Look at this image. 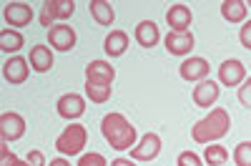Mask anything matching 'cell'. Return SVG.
<instances>
[{"label": "cell", "mask_w": 251, "mask_h": 166, "mask_svg": "<svg viewBox=\"0 0 251 166\" xmlns=\"http://www.w3.org/2000/svg\"><path fill=\"white\" fill-rule=\"evenodd\" d=\"M239 40H241V46H244V48L251 51V20L241 26V30H239Z\"/></svg>", "instance_id": "obj_30"}, {"label": "cell", "mask_w": 251, "mask_h": 166, "mask_svg": "<svg viewBox=\"0 0 251 166\" xmlns=\"http://www.w3.org/2000/svg\"><path fill=\"white\" fill-rule=\"evenodd\" d=\"M30 68L35 73H48L53 68V53L48 46H33L30 48Z\"/></svg>", "instance_id": "obj_19"}, {"label": "cell", "mask_w": 251, "mask_h": 166, "mask_svg": "<svg viewBox=\"0 0 251 166\" xmlns=\"http://www.w3.org/2000/svg\"><path fill=\"white\" fill-rule=\"evenodd\" d=\"M239 103L246 109H251V78H246L239 86Z\"/></svg>", "instance_id": "obj_27"}, {"label": "cell", "mask_w": 251, "mask_h": 166, "mask_svg": "<svg viewBox=\"0 0 251 166\" xmlns=\"http://www.w3.org/2000/svg\"><path fill=\"white\" fill-rule=\"evenodd\" d=\"M111 166H136V164H133L131 159H113Z\"/></svg>", "instance_id": "obj_31"}, {"label": "cell", "mask_w": 251, "mask_h": 166, "mask_svg": "<svg viewBox=\"0 0 251 166\" xmlns=\"http://www.w3.org/2000/svg\"><path fill=\"white\" fill-rule=\"evenodd\" d=\"M86 96H88L93 103H106V101L111 98V86H108V83L86 81Z\"/></svg>", "instance_id": "obj_24"}, {"label": "cell", "mask_w": 251, "mask_h": 166, "mask_svg": "<svg viewBox=\"0 0 251 166\" xmlns=\"http://www.w3.org/2000/svg\"><path fill=\"white\" fill-rule=\"evenodd\" d=\"M48 40H50V46H53L55 51L68 53V51H73V48H75L78 35H75V30H73L71 26L60 23V26H53V28L48 30Z\"/></svg>", "instance_id": "obj_10"}, {"label": "cell", "mask_w": 251, "mask_h": 166, "mask_svg": "<svg viewBox=\"0 0 251 166\" xmlns=\"http://www.w3.org/2000/svg\"><path fill=\"white\" fill-rule=\"evenodd\" d=\"M158 40H161V30L158 26L153 23V20H141V23L136 26V43L146 51H151L158 46Z\"/></svg>", "instance_id": "obj_16"}, {"label": "cell", "mask_w": 251, "mask_h": 166, "mask_svg": "<svg viewBox=\"0 0 251 166\" xmlns=\"http://www.w3.org/2000/svg\"><path fill=\"white\" fill-rule=\"evenodd\" d=\"M100 134L116 151H131L136 146L138 131L123 113H106L100 121Z\"/></svg>", "instance_id": "obj_1"}, {"label": "cell", "mask_w": 251, "mask_h": 166, "mask_svg": "<svg viewBox=\"0 0 251 166\" xmlns=\"http://www.w3.org/2000/svg\"><path fill=\"white\" fill-rule=\"evenodd\" d=\"M208 71H211V66H208V60L201 58V55H194V58H186L183 63L178 66V76L183 81H191V83H201L208 78Z\"/></svg>", "instance_id": "obj_5"}, {"label": "cell", "mask_w": 251, "mask_h": 166, "mask_svg": "<svg viewBox=\"0 0 251 166\" xmlns=\"http://www.w3.org/2000/svg\"><path fill=\"white\" fill-rule=\"evenodd\" d=\"M126 48H128V33H126V30H111L106 35V40H103V51H106L111 58L123 55Z\"/></svg>", "instance_id": "obj_18"}, {"label": "cell", "mask_w": 251, "mask_h": 166, "mask_svg": "<svg viewBox=\"0 0 251 166\" xmlns=\"http://www.w3.org/2000/svg\"><path fill=\"white\" fill-rule=\"evenodd\" d=\"M203 161L208 166H224L228 161V151L226 146H221V143H208V146L203 149Z\"/></svg>", "instance_id": "obj_23"}, {"label": "cell", "mask_w": 251, "mask_h": 166, "mask_svg": "<svg viewBox=\"0 0 251 166\" xmlns=\"http://www.w3.org/2000/svg\"><path fill=\"white\" fill-rule=\"evenodd\" d=\"M234 164L236 166H251V141H241L234 149Z\"/></svg>", "instance_id": "obj_25"}, {"label": "cell", "mask_w": 251, "mask_h": 166, "mask_svg": "<svg viewBox=\"0 0 251 166\" xmlns=\"http://www.w3.org/2000/svg\"><path fill=\"white\" fill-rule=\"evenodd\" d=\"M28 73H30V68H28V60L23 55H13V58H8L5 63H3V78L8 83H13V86L25 83L28 81Z\"/></svg>", "instance_id": "obj_12"}, {"label": "cell", "mask_w": 251, "mask_h": 166, "mask_svg": "<svg viewBox=\"0 0 251 166\" xmlns=\"http://www.w3.org/2000/svg\"><path fill=\"white\" fill-rule=\"evenodd\" d=\"M191 8L183 5V3H176L171 5L169 10H166V23H169L171 33H188V28H191Z\"/></svg>", "instance_id": "obj_9"}, {"label": "cell", "mask_w": 251, "mask_h": 166, "mask_svg": "<svg viewBox=\"0 0 251 166\" xmlns=\"http://www.w3.org/2000/svg\"><path fill=\"white\" fill-rule=\"evenodd\" d=\"M178 166H203V161L199 159V154H194V151H183V154H178V161H176Z\"/></svg>", "instance_id": "obj_28"}, {"label": "cell", "mask_w": 251, "mask_h": 166, "mask_svg": "<svg viewBox=\"0 0 251 166\" xmlns=\"http://www.w3.org/2000/svg\"><path fill=\"white\" fill-rule=\"evenodd\" d=\"M219 96H221V88H219V83H214V81H201V83H196V88H194V93H191V98H194V103L199 109H211L214 103L219 101Z\"/></svg>", "instance_id": "obj_13"}, {"label": "cell", "mask_w": 251, "mask_h": 166, "mask_svg": "<svg viewBox=\"0 0 251 166\" xmlns=\"http://www.w3.org/2000/svg\"><path fill=\"white\" fill-rule=\"evenodd\" d=\"M3 18L10 28H25L33 20V8L28 3H5Z\"/></svg>", "instance_id": "obj_11"}, {"label": "cell", "mask_w": 251, "mask_h": 166, "mask_svg": "<svg viewBox=\"0 0 251 166\" xmlns=\"http://www.w3.org/2000/svg\"><path fill=\"white\" fill-rule=\"evenodd\" d=\"M88 10H91V15L98 26H111L116 20V10H113L111 3H106V0H91Z\"/></svg>", "instance_id": "obj_20"}, {"label": "cell", "mask_w": 251, "mask_h": 166, "mask_svg": "<svg viewBox=\"0 0 251 166\" xmlns=\"http://www.w3.org/2000/svg\"><path fill=\"white\" fill-rule=\"evenodd\" d=\"M23 43H25V40H23V33H20V30H3V33H0V51H3V53H18L20 48H23Z\"/></svg>", "instance_id": "obj_22"}, {"label": "cell", "mask_w": 251, "mask_h": 166, "mask_svg": "<svg viewBox=\"0 0 251 166\" xmlns=\"http://www.w3.org/2000/svg\"><path fill=\"white\" fill-rule=\"evenodd\" d=\"M50 166H71V161H68V159H53Z\"/></svg>", "instance_id": "obj_32"}, {"label": "cell", "mask_w": 251, "mask_h": 166, "mask_svg": "<svg viewBox=\"0 0 251 166\" xmlns=\"http://www.w3.org/2000/svg\"><path fill=\"white\" fill-rule=\"evenodd\" d=\"M55 109H58V113L63 118L73 121V118H80L83 113H86V101H83V96H78V93H66V96L58 98Z\"/></svg>", "instance_id": "obj_14"}, {"label": "cell", "mask_w": 251, "mask_h": 166, "mask_svg": "<svg viewBox=\"0 0 251 166\" xmlns=\"http://www.w3.org/2000/svg\"><path fill=\"white\" fill-rule=\"evenodd\" d=\"M228 129H231V116H228V111H226V109H214L206 118H201V121L194 123L191 138H194L196 143H203V146H208V143L224 138V136L228 134Z\"/></svg>", "instance_id": "obj_2"}, {"label": "cell", "mask_w": 251, "mask_h": 166, "mask_svg": "<svg viewBox=\"0 0 251 166\" xmlns=\"http://www.w3.org/2000/svg\"><path fill=\"white\" fill-rule=\"evenodd\" d=\"M78 166H108V164H106V159H103V154L91 151V154H83L78 159Z\"/></svg>", "instance_id": "obj_26"}, {"label": "cell", "mask_w": 251, "mask_h": 166, "mask_svg": "<svg viewBox=\"0 0 251 166\" xmlns=\"http://www.w3.org/2000/svg\"><path fill=\"white\" fill-rule=\"evenodd\" d=\"M0 136L3 141H18L25 136V118L20 113H13V111H5L0 116Z\"/></svg>", "instance_id": "obj_7"}, {"label": "cell", "mask_w": 251, "mask_h": 166, "mask_svg": "<svg viewBox=\"0 0 251 166\" xmlns=\"http://www.w3.org/2000/svg\"><path fill=\"white\" fill-rule=\"evenodd\" d=\"M246 13H249V8H246L244 0H224L221 3V15L228 23H241L246 18Z\"/></svg>", "instance_id": "obj_21"}, {"label": "cell", "mask_w": 251, "mask_h": 166, "mask_svg": "<svg viewBox=\"0 0 251 166\" xmlns=\"http://www.w3.org/2000/svg\"><path fill=\"white\" fill-rule=\"evenodd\" d=\"M73 10H75L73 0H46V3H43V15H40V23H43V28L50 30L55 18H68V15H73Z\"/></svg>", "instance_id": "obj_4"}, {"label": "cell", "mask_w": 251, "mask_h": 166, "mask_svg": "<svg viewBox=\"0 0 251 166\" xmlns=\"http://www.w3.org/2000/svg\"><path fill=\"white\" fill-rule=\"evenodd\" d=\"M25 161H28V166H46V154L38 151V149H33V151H28Z\"/></svg>", "instance_id": "obj_29"}, {"label": "cell", "mask_w": 251, "mask_h": 166, "mask_svg": "<svg viewBox=\"0 0 251 166\" xmlns=\"http://www.w3.org/2000/svg\"><path fill=\"white\" fill-rule=\"evenodd\" d=\"M246 8H251V3H246Z\"/></svg>", "instance_id": "obj_34"}, {"label": "cell", "mask_w": 251, "mask_h": 166, "mask_svg": "<svg viewBox=\"0 0 251 166\" xmlns=\"http://www.w3.org/2000/svg\"><path fill=\"white\" fill-rule=\"evenodd\" d=\"M163 43H166V51H169L171 55H186V53H191L194 46H196V38L194 33H171L163 38Z\"/></svg>", "instance_id": "obj_15"}, {"label": "cell", "mask_w": 251, "mask_h": 166, "mask_svg": "<svg viewBox=\"0 0 251 166\" xmlns=\"http://www.w3.org/2000/svg\"><path fill=\"white\" fill-rule=\"evenodd\" d=\"M158 154H161V136L151 134V131L131 149V159L133 161H153Z\"/></svg>", "instance_id": "obj_8"}, {"label": "cell", "mask_w": 251, "mask_h": 166, "mask_svg": "<svg viewBox=\"0 0 251 166\" xmlns=\"http://www.w3.org/2000/svg\"><path fill=\"white\" fill-rule=\"evenodd\" d=\"M219 81L224 83V86H228V88L241 86V83L246 81V68H244V63H241L239 58L224 60V63L219 66Z\"/></svg>", "instance_id": "obj_6"}, {"label": "cell", "mask_w": 251, "mask_h": 166, "mask_svg": "<svg viewBox=\"0 0 251 166\" xmlns=\"http://www.w3.org/2000/svg\"><path fill=\"white\" fill-rule=\"evenodd\" d=\"M88 143V131L86 126L80 123H71L68 129H63L55 138V149L63 154V156H78Z\"/></svg>", "instance_id": "obj_3"}, {"label": "cell", "mask_w": 251, "mask_h": 166, "mask_svg": "<svg viewBox=\"0 0 251 166\" xmlns=\"http://www.w3.org/2000/svg\"><path fill=\"white\" fill-rule=\"evenodd\" d=\"M116 78V68L111 63H106V60H91V63L86 66V81H93V83H113Z\"/></svg>", "instance_id": "obj_17"}, {"label": "cell", "mask_w": 251, "mask_h": 166, "mask_svg": "<svg viewBox=\"0 0 251 166\" xmlns=\"http://www.w3.org/2000/svg\"><path fill=\"white\" fill-rule=\"evenodd\" d=\"M13 166H28V161H20V159H18V161H15Z\"/></svg>", "instance_id": "obj_33"}]
</instances>
